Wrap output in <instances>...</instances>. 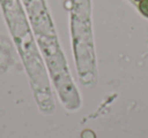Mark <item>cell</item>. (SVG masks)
Here are the masks:
<instances>
[{"label":"cell","mask_w":148,"mask_h":138,"mask_svg":"<svg viewBox=\"0 0 148 138\" xmlns=\"http://www.w3.org/2000/svg\"><path fill=\"white\" fill-rule=\"evenodd\" d=\"M139 10L144 16L148 17V0H142L139 4Z\"/></svg>","instance_id":"cell-1"},{"label":"cell","mask_w":148,"mask_h":138,"mask_svg":"<svg viewBox=\"0 0 148 138\" xmlns=\"http://www.w3.org/2000/svg\"><path fill=\"white\" fill-rule=\"evenodd\" d=\"M135 1H137V2H141L142 0H135Z\"/></svg>","instance_id":"cell-2"}]
</instances>
